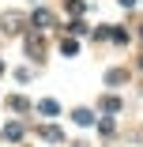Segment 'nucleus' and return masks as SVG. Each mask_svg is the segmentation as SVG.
Here are the masks:
<instances>
[{"instance_id":"nucleus-4","label":"nucleus","mask_w":143,"mask_h":147,"mask_svg":"<svg viewBox=\"0 0 143 147\" xmlns=\"http://www.w3.org/2000/svg\"><path fill=\"white\" fill-rule=\"evenodd\" d=\"M19 26H23L19 15H4V30H19Z\"/></svg>"},{"instance_id":"nucleus-11","label":"nucleus","mask_w":143,"mask_h":147,"mask_svg":"<svg viewBox=\"0 0 143 147\" xmlns=\"http://www.w3.org/2000/svg\"><path fill=\"white\" fill-rule=\"evenodd\" d=\"M0 72H4V61H0Z\"/></svg>"},{"instance_id":"nucleus-2","label":"nucleus","mask_w":143,"mask_h":147,"mask_svg":"<svg viewBox=\"0 0 143 147\" xmlns=\"http://www.w3.org/2000/svg\"><path fill=\"white\" fill-rule=\"evenodd\" d=\"M105 79H109V83H124L128 72H124V68H113V72H105Z\"/></svg>"},{"instance_id":"nucleus-1","label":"nucleus","mask_w":143,"mask_h":147,"mask_svg":"<svg viewBox=\"0 0 143 147\" xmlns=\"http://www.w3.org/2000/svg\"><path fill=\"white\" fill-rule=\"evenodd\" d=\"M42 136H45L49 143H60V140H64V132L56 128V125H45V128H42Z\"/></svg>"},{"instance_id":"nucleus-6","label":"nucleus","mask_w":143,"mask_h":147,"mask_svg":"<svg viewBox=\"0 0 143 147\" xmlns=\"http://www.w3.org/2000/svg\"><path fill=\"white\" fill-rule=\"evenodd\" d=\"M102 106H105V109H109V113H117V109H121V98H117V94H109V98H105V102H102Z\"/></svg>"},{"instance_id":"nucleus-7","label":"nucleus","mask_w":143,"mask_h":147,"mask_svg":"<svg viewBox=\"0 0 143 147\" xmlns=\"http://www.w3.org/2000/svg\"><path fill=\"white\" fill-rule=\"evenodd\" d=\"M75 121H79V125H94V117H91L87 109H75Z\"/></svg>"},{"instance_id":"nucleus-8","label":"nucleus","mask_w":143,"mask_h":147,"mask_svg":"<svg viewBox=\"0 0 143 147\" xmlns=\"http://www.w3.org/2000/svg\"><path fill=\"white\" fill-rule=\"evenodd\" d=\"M56 109H60V106H56V102H53V98H45V102H42V113H49V117H53V113H56Z\"/></svg>"},{"instance_id":"nucleus-3","label":"nucleus","mask_w":143,"mask_h":147,"mask_svg":"<svg viewBox=\"0 0 143 147\" xmlns=\"http://www.w3.org/2000/svg\"><path fill=\"white\" fill-rule=\"evenodd\" d=\"M30 19H34V26H49V23H53V19H49V11H42V8H38Z\"/></svg>"},{"instance_id":"nucleus-5","label":"nucleus","mask_w":143,"mask_h":147,"mask_svg":"<svg viewBox=\"0 0 143 147\" xmlns=\"http://www.w3.org/2000/svg\"><path fill=\"white\" fill-rule=\"evenodd\" d=\"M4 136L15 143V140H23V128H19V125H8V128H4Z\"/></svg>"},{"instance_id":"nucleus-10","label":"nucleus","mask_w":143,"mask_h":147,"mask_svg":"<svg viewBox=\"0 0 143 147\" xmlns=\"http://www.w3.org/2000/svg\"><path fill=\"white\" fill-rule=\"evenodd\" d=\"M121 4H124V8H136V0H121Z\"/></svg>"},{"instance_id":"nucleus-9","label":"nucleus","mask_w":143,"mask_h":147,"mask_svg":"<svg viewBox=\"0 0 143 147\" xmlns=\"http://www.w3.org/2000/svg\"><path fill=\"white\" fill-rule=\"evenodd\" d=\"M98 132H102V136H113V121H109V117H105V121H98Z\"/></svg>"}]
</instances>
